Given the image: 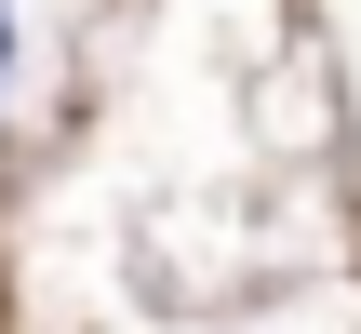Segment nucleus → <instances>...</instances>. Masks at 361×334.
I'll list each match as a JSON object with an SVG mask.
<instances>
[{"mask_svg":"<svg viewBox=\"0 0 361 334\" xmlns=\"http://www.w3.org/2000/svg\"><path fill=\"white\" fill-rule=\"evenodd\" d=\"M0 80H13V0H0Z\"/></svg>","mask_w":361,"mask_h":334,"instance_id":"1","label":"nucleus"}]
</instances>
